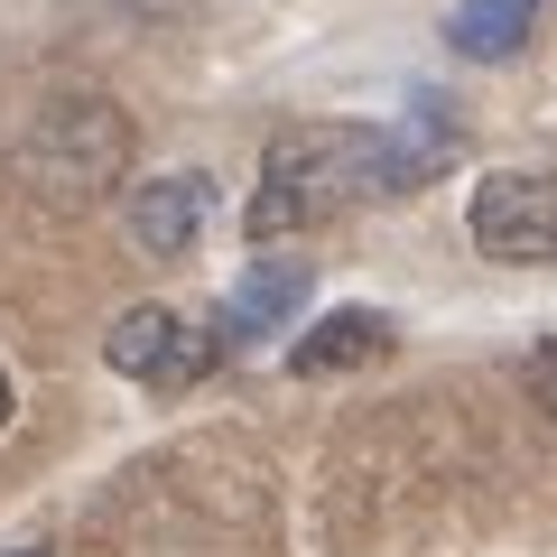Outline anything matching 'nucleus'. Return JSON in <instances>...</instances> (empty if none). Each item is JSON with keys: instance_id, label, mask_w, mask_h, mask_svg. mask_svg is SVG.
<instances>
[{"instance_id": "f257e3e1", "label": "nucleus", "mask_w": 557, "mask_h": 557, "mask_svg": "<svg viewBox=\"0 0 557 557\" xmlns=\"http://www.w3.org/2000/svg\"><path fill=\"white\" fill-rule=\"evenodd\" d=\"M446 112H428V131L399 139V131H372V121H317V131H288L260 168V196H251V233H307V223L344 214V205H372V196H399L418 186L428 168L446 159Z\"/></svg>"}, {"instance_id": "f03ea898", "label": "nucleus", "mask_w": 557, "mask_h": 557, "mask_svg": "<svg viewBox=\"0 0 557 557\" xmlns=\"http://www.w3.org/2000/svg\"><path fill=\"white\" fill-rule=\"evenodd\" d=\"M121 159H131V121H121L112 102H57V112L20 139V177L47 186L57 205H84L94 186H112Z\"/></svg>"}, {"instance_id": "7ed1b4c3", "label": "nucleus", "mask_w": 557, "mask_h": 557, "mask_svg": "<svg viewBox=\"0 0 557 557\" xmlns=\"http://www.w3.org/2000/svg\"><path fill=\"white\" fill-rule=\"evenodd\" d=\"M223 354H233L223 325L186 317V307H131V317L102 335V362H112L121 381H149V391H186V381H205Z\"/></svg>"}, {"instance_id": "20e7f679", "label": "nucleus", "mask_w": 557, "mask_h": 557, "mask_svg": "<svg viewBox=\"0 0 557 557\" xmlns=\"http://www.w3.org/2000/svg\"><path fill=\"white\" fill-rule=\"evenodd\" d=\"M465 233L483 260H511V270L557 260V168H493L465 205Z\"/></svg>"}, {"instance_id": "39448f33", "label": "nucleus", "mask_w": 557, "mask_h": 557, "mask_svg": "<svg viewBox=\"0 0 557 557\" xmlns=\"http://www.w3.org/2000/svg\"><path fill=\"white\" fill-rule=\"evenodd\" d=\"M205 205H214V186H205V177H149L131 196V242L149 260H177L186 242L205 233Z\"/></svg>"}, {"instance_id": "423d86ee", "label": "nucleus", "mask_w": 557, "mask_h": 557, "mask_svg": "<svg viewBox=\"0 0 557 557\" xmlns=\"http://www.w3.org/2000/svg\"><path fill=\"white\" fill-rule=\"evenodd\" d=\"M539 10H548V0H465L456 20H446V47H456V57H474V65H502V57H520V47H530Z\"/></svg>"}, {"instance_id": "0eeeda50", "label": "nucleus", "mask_w": 557, "mask_h": 557, "mask_svg": "<svg viewBox=\"0 0 557 557\" xmlns=\"http://www.w3.org/2000/svg\"><path fill=\"white\" fill-rule=\"evenodd\" d=\"M372 354H391V317H381V307H335L317 335H298V372L307 381L354 372V362H372Z\"/></svg>"}, {"instance_id": "6e6552de", "label": "nucleus", "mask_w": 557, "mask_h": 557, "mask_svg": "<svg viewBox=\"0 0 557 557\" xmlns=\"http://www.w3.org/2000/svg\"><path fill=\"white\" fill-rule=\"evenodd\" d=\"M288 298H307V270H298V260H278V270L242 278L233 317H223V344H260V335H270L278 317H288Z\"/></svg>"}, {"instance_id": "1a4fd4ad", "label": "nucleus", "mask_w": 557, "mask_h": 557, "mask_svg": "<svg viewBox=\"0 0 557 557\" xmlns=\"http://www.w3.org/2000/svg\"><path fill=\"white\" fill-rule=\"evenodd\" d=\"M530 391L557 409V344H539V362H530Z\"/></svg>"}, {"instance_id": "9d476101", "label": "nucleus", "mask_w": 557, "mask_h": 557, "mask_svg": "<svg viewBox=\"0 0 557 557\" xmlns=\"http://www.w3.org/2000/svg\"><path fill=\"white\" fill-rule=\"evenodd\" d=\"M0 418H10V362H0Z\"/></svg>"}, {"instance_id": "9b49d317", "label": "nucleus", "mask_w": 557, "mask_h": 557, "mask_svg": "<svg viewBox=\"0 0 557 557\" xmlns=\"http://www.w3.org/2000/svg\"><path fill=\"white\" fill-rule=\"evenodd\" d=\"M10 557H47V548H10Z\"/></svg>"}]
</instances>
